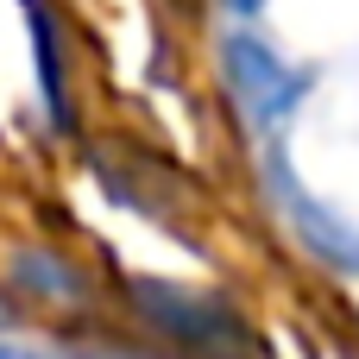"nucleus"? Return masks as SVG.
<instances>
[{
    "mask_svg": "<svg viewBox=\"0 0 359 359\" xmlns=\"http://www.w3.org/2000/svg\"><path fill=\"white\" fill-rule=\"evenodd\" d=\"M227 88H233V101H240V114L265 133V139H278L284 126H290V114L309 101V69H297V63H284L259 32H233L227 38Z\"/></svg>",
    "mask_w": 359,
    "mask_h": 359,
    "instance_id": "f257e3e1",
    "label": "nucleus"
},
{
    "mask_svg": "<svg viewBox=\"0 0 359 359\" xmlns=\"http://www.w3.org/2000/svg\"><path fill=\"white\" fill-rule=\"evenodd\" d=\"M139 303L151 309V322L164 334H177L183 347L208 359H252V334L240 328V316H227L221 303L196 297V290H170V284H139Z\"/></svg>",
    "mask_w": 359,
    "mask_h": 359,
    "instance_id": "f03ea898",
    "label": "nucleus"
},
{
    "mask_svg": "<svg viewBox=\"0 0 359 359\" xmlns=\"http://www.w3.org/2000/svg\"><path fill=\"white\" fill-rule=\"evenodd\" d=\"M271 183H278V196H284L290 227L303 233V246H309V252H322L334 271H359V227H353V221H347L341 208H328L322 196L297 189V177H290L284 164H271Z\"/></svg>",
    "mask_w": 359,
    "mask_h": 359,
    "instance_id": "7ed1b4c3",
    "label": "nucleus"
},
{
    "mask_svg": "<svg viewBox=\"0 0 359 359\" xmlns=\"http://www.w3.org/2000/svg\"><path fill=\"white\" fill-rule=\"evenodd\" d=\"M0 359H50V353H32V347H0Z\"/></svg>",
    "mask_w": 359,
    "mask_h": 359,
    "instance_id": "20e7f679",
    "label": "nucleus"
},
{
    "mask_svg": "<svg viewBox=\"0 0 359 359\" xmlns=\"http://www.w3.org/2000/svg\"><path fill=\"white\" fill-rule=\"evenodd\" d=\"M227 6H233V13H246V19H252V13H259V6H265V0H227Z\"/></svg>",
    "mask_w": 359,
    "mask_h": 359,
    "instance_id": "39448f33",
    "label": "nucleus"
}]
</instances>
